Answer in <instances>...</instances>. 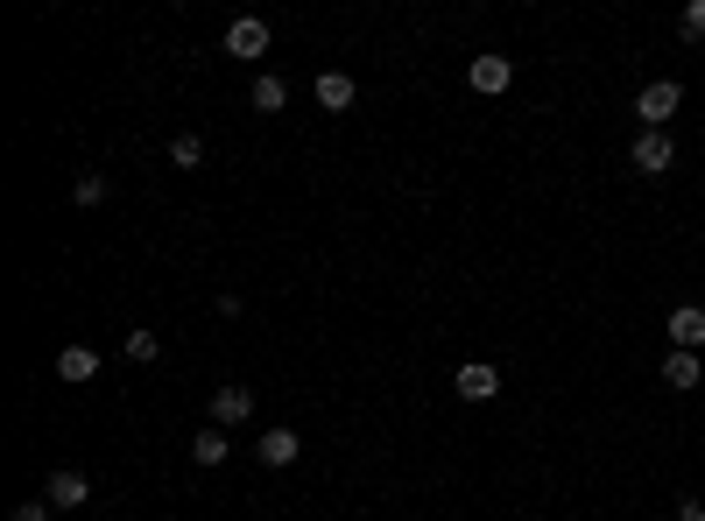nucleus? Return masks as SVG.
Returning <instances> with one entry per match:
<instances>
[{"instance_id":"13","label":"nucleus","mask_w":705,"mask_h":521,"mask_svg":"<svg viewBox=\"0 0 705 521\" xmlns=\"http://www.w3.org/2000/svg\"><path fill=\"white\" fill-rule=\"evenodd\" d=\"M663 381H671V388H698V353H663Z\"/></svg>"},{"instance_id":"15","label":"nucleus","mask_w":705,"mask_h":521,"mask_svg":"<svg viewBox=\"0 0 705 521\" xmlns=\"http://www.w3.org/2000/svg\"><path fill=\"white\" fill-rule=\"evenodd\" d=\"M121 353L135 360V366H148V360H163V338H156V332H127V338H121Z\"/></svg>"},{"instance_id":"16","label":"nucleus","mask_w":705,"mask_h":521,"mask_svg":"<svg viewBox=\"0 0 705 521\" xmlns=\"http://www.w3.org/2000/svg\"><path fill=\"white\" fill-rule=\"evenodd\" d=\"M169 163H177V169H198V163H205V142H198V134H177V142H169Z\"/></svg>"},{"instance_id":"6","label":"nucleus","mask_w":705,"mask_h":521,"mask_svg":"<svg viewBox=\"0 0 705 521\" xmlns=\"http://www.w3.org/2000/svg\"><path fill=\"white\" fill-rule=\"evenodd\" d=\"M255 458H261L269 472H282V466H297V458H303V444H297V430H261Z\"/></svg>"},{"instance_id":"10","label":"nucleus","mask_w":705,"mask_h":521,"mask_svg":"<svg viewBox=\"0 0 705 521\" xmlns=\"http://www.w3.org/2000/svg\"><path fill=\"white\" fill-rule=\"evenodd\" d=\"M353 79H346V71H318V106H325V113H346L353 106Z\"/></svg>"},{"instance_id":"4","label":"nucleus","mask_w":705,"mask_h":521,"mask_svg":"<svg viewBox=\"0 0 705 521\" xmlns=\"http://www.w3.org/2000/svg\"><path fill=\"white\" fill-rule=\"evenodd\" d=\"M226 56H269V22H261V14H240V22L226 29Z\"/></svg>"},{"instance_id":"18","label":"nucleus","mask_w":705,"mask_h":521,"mask_svg":"<svg viewBox=\"0 0 705 521\" xmlns=\"http://www.w3.org/2000/svg\"><path fill=\"white\" fill-rule=\"evenodd\" d=\"M684 35H692V43H698V35H705V0H692V8H684V22H677Z\"/></svg>"},{"instance_id":"7","label":"nucleus","mask_w":705,"mask_h":521,"mask_svg":"<svg viewBox=\"0 0 705 521\" xmlns=\"http://www.w3.org/2000/svg\"><path fill=\"white\" fill-rule=\"evenodd\" d=\"M247 416H255V395H247L240 381H226V388L212 395V423H219V430H234V423H247Z\"/></svg>"},{"instance_id":"8","label":"nucleus","mask_w":705,"mask_h":521,"mask_svg":"<svg viewBox=\"0 0 705 521\" xmlns=\"http://www.w3.org/2000/svg\"><path fill=\"white\" fill-rule=\"evenodd\" d=\"M43 500H50V508H85V500H92V479L64 466V472H50V493H43Z\"/></svg>"},{"instance_id":"14","label":"nucleus","mask_w":705,"mask_h":521,"mask_svg":"<svg viewBox=\"0 0 705 521\" xmlns=\"http://www.w3.org/2000/svg\"><path fill=\"white\" fill-rule=\"evenodd\" d=\"M282 106H290V85H282L276 71H261L255 79V113H282Z\"/></svg>"},{"instance_id":"17","label":"nucleus","mask_w":705,"mask_h":521,"mask_svg":"<svg viewBox=\"0 0 705 521\" xmlns=\"http://www.w3.org/2000/svg\"><path fill=\"white\" fill-rule=\"evenodd\" d=\"M71 198H79V205H106V177H100V169H85V177L71 184Z\"/></svg>"},{"instance_id":"3","label":"nucleus","mask_w":705,"mask_h":521,"mask_svg":"<svg viewBox=\"0 0 705 521\" xmlns=\"http://www.w3.org/2000/svg\"><path fill=\"white\" fill-rule=\"evenodd\" d=\"M628 163H635L642 177H663V169L677 163V142H671V134H635V148H628Z\"/></svg>"},{"instance_id":"5","label":"nucleus","mask_w":705,"mask_h":521,"mask_svg":"<svg viewBox=\"0 0 705 521\" xmlns=\"http://www.w3.org/2000/svg\"><path fill=\"white\" fill-rule=\"evenodd\" d=\"M466 85H473V92H487V100H494V92H508V85H516V64H508V56H473Z\"/></svg>"},{"instance_id":"1","label":"nucleus","mask_w":705,"mask_h":521,"mask_svg":"<svg viewBox=\"0 0 705 521\" xmlns=\"http://www.w3.org/2000/svg\"><path fill=\"white\" fill-rule=\"evenodd\" d=\"M684 106V85L677 79H656V85H642L635 92V121H642V134H663L671 127V113Z\"/></svg>"},{"instance_id":"9","label":"nucleus","mask_w":705,"mask_h":521,"mask_svg":"<svg viewBox=\"0 0 705 521\" xmlns=\"http://www.w3.org/2000/svg\"><path fill=\"white\" fill-rule=\"evenodd\" d=\"M671 338H677V353H698V345H705V311H698V303L671 311Z\"/></svg>"},{"instance_id":"19","label":"nucleus","mask_w":705,"mask_h":521,"mask_svg":"<svg viewBox=\"0 0 705 521\" xmlns=\"http://www.w3.org/2000/svg\"><path fill=\"white\" fill-rule=\"evenodd\" d=\"M14 521H50V500H22V508H14Z\"/></svg>"},{"instance_id":"11","label":"nucleus","mask_w":705,"mask_h":521,"mask_svg":"<svg viewBox=\"0 0 705 521\" xmlns=\"http://www.w3.org/2000/svg\"><path fill=\"white\" fill-rule=\"evenodd\" d=\"M226 451H234V444H226V430H219V423H205V430L190 437V458H198L205 472H212V466H226Z\"/></svg>"},{"instance_id":"20","label":"nucleus","mask_w":705,"mask_h":521,"mask_svg":"<svg viewBox=\"0 0 705 521\" xmlns=\"http://www.w3.org/2000/svg\"><path fill=\"white\" fill-rule=\"evenodd\" d=\"M677 521H705V500H677Z\"/></svg>"},{"instance_id":"12","label":"nucleus","mask_w":705,"mask_h":521,"mask_svg":"<svg viewBox=\"0 0 705 521\" xmlns=\"http://www.w3.org/2000/svg\"><path fill=\"white\" fill-rule=\"evenodd\" d=\"M100 374V353H92V345H64V353H56V381H92Z\"/></svg>"},{"instance_id":"2","label":"nucleus","mask_w":705,"mask_h":521,"mask_svg":"<svg viewBox=\"0 0 705 521\" xmlns=\"http://www.w3.org/2000/svg\"><path fill=\"white\" fill-rule=\"evenodd\" d=\"M452 395H459V402H494V395H501V366H494V360H466L459 381H452Z\"/></svg>"}]
</instances>
